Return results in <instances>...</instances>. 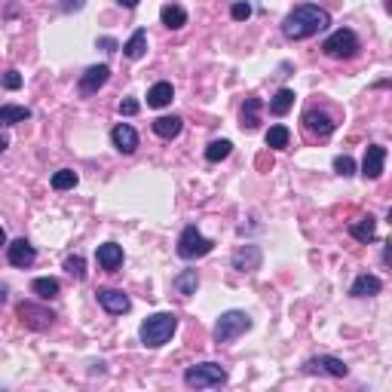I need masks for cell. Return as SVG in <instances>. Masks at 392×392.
I'll return each mask as SVG.
<instances>
[{"instance_id":"cell-15","label":"cell","mask_w":392,"mask_h":392,"mask_svg":"<svg viewBox=\"0 0 392 392\" xmlns=\"http://www.w3.org/2000/svg\"><path fill=\"white\" fill-rule=\"evenodd\" d=\"M95 258H98V267L102 270L117 273V270L123 267V245H117V242H104V245H98Z\"/></svg>"},{"instance_id":"cell-10","label":"cell","mask_w":392,"mask_h":392,"mask_svg":"<svg viewBox=\"0 0 392 392\" xmlns=\"http://www.w3.org/2000/svg\"><path fill=\"white\" fill-rule=\"evenodd\" d=\"M108 80H111V68L108 65H92V68H86V74L80 77L77 89H80V95H95Z\"/></svg>"},{"instance_id":"cell-18","label":"cell","mask_w":392,"mask_h":392,"mask_svg":"<svg viewBox=\"0 0 392 392\" xmlns=\"http://www.w3.org/2000/svg\"><path fill=\"white\" fill-rule=\"evenodd\" d=\"M380 291H383V282L377 279V276L362 273V276H355V282H353V288H349V295H353V297H374V295H380Z\"/></svg>"},{"instance_id":"cell-31","label":"cell","mask_w":392,"mask_h":392,"mask_svg":"<svg viewBox=\"0 0 392 392\" xmlns=\"http://www.w3.org/2000/svg\"><path fill=\"white\" fill-rule=\"evenodd\" d=\"M65 270L74 276V279H80V282L86 279V261H83L80 254H71V258L65 261Z\"/></svg>"},{"instance_id":"cell-1","label":"cell","mask_w":392,"mask_h":392,"mask_svg":"<svg viewBox=\"0 0 392 392\" xmlns=\"http://www.w3.org/2000/svg\"><path fill=\"white\" fill-rule=\"evenodd\" d=\"M328 25H331L328 10H322V6H316V3H301L285 16L282 34L288 40H306V37H312V34L325 31Z\"/></svg>"},{"instance_id":"cell-6","label":"cell","mask_w":392,"mask_h":392,"mask_svg":"<svg viewBox=\"0 0 392 392\" xmlns=\"http://www.w3.org/2000/svg\"><path fill=\"white\" fill-rule=\"evenodd\" d=\"M215 248V242L205 239L196 227H184L181 236H178V258L184 261H196V258H205V254Z\"/></svg>"},{"instance_id":"cell-30","label":"cell","mask_w":392,"mask_h":392,"mask_svg":"<svg viewBox=\"0 0 392 392\" xmlns=\"http://www.w3.org/2000/svg\"><path fill=\"white\" fill-rule=\"evenodd\" d=\"M77 181H80V178H77L74 169H59V172L53 175V187L55 190H71V187H77Z\"/></svg>"},{"instance_id":"cell-22","label":"cell","mask_w":392,"mask_h":392,"mask_svg":"<svg viewBox=\"0 0 392 392\" xmlns=\"http://www.w3.org/2000/svg\"><path fill=\"white\" fill-rule=\"evenodd\" d=\"M144 53H147V31L144 28H138V31L123 44V55L126 59H132V62H138V59H144Z\"/></svg>"},{"instance_id":"cell-9","label":"cell","mask_w":392,"mask_h":392,"mask_svg":"<svg viewBox=\"0 0 392 392\" xmlns=\"http://www.w3.org/2000/svg\"><path fill=\"white\" fill-rule=\"evenodd\" d=\"M98 304H102L104 312H111V316H123V312L132 310L129 295H123L120 288H98Z\"/></svg>"},{"instance_id":"cell-38","label":"cell","mask_w":392,"mask_h":392,"mask_svg":"<svg viewBox=\"0 0 392 392\" xmlns=\"http://www.w3.org/2000/svg\"><path fill=\"white\" fill-rule=\"evenodd\" d=\"M117 3H120V6H126V10H135V6H138L141 0H117Z\"/></svg>"},{"instance_id":"cell-11","label":"cell","mask_w":392,"mask_h":392,"mask_svg":"<svg viewBox=\"0 0 392 392\" xmlns=\"http://www.w3.org/2000/svg\"><path fill=\"white\" fill-rule=\"evenodd\" d=\"M304 368L310 371V374L322 371V374H328V377H346V374H349L346 362H344V359H337V355H316V359H310Z\"/></svg>"},{"instance_id":"cell-28","label":"cell","mask_w":392,"mask_h":392,"mask_svg":"<svg viewBox=\"0 0 392 392\" xmlns=\"http://www.w3.org/2000/svg\"><path fill=\"white\" fill-rule=\"evenodd\" d=\"M291 108H295V92L282 86V89L273 95V102H270V113H273V117H285V113H288Z\"/></svg>"},{"instance_id":"cell-20","label":"cell","mask_w":392,"mask_h":392,"mask_svg":"<svg viewBox=\"0 0 392 392\" xmlns=\"http://www.w3.org/2000/svg\"><path fill=\"white\" fill-rule=\"evenodd\" d=\"M172 98H175L172 83L160 80L151 86V92H147V108H166V104H172Z\"/></svg>"},{"instance_id":"cell-14","label":"cell","mask_w":392,"mask_h":392,"mask_svg":"<svg viewBox=\"0 0 392 392\" xmlns=\"http://www.w3.org/2000/svg\"><path fill=\"white\" fill-rule=\"evenodd\" d=\"M261 248L258 245H239L236 252H233V267L239 270V273H254V270H261Z\"/></svg>"},{"instance_id":"cell-32","label":"cell","mask_w":392,"mask_h":392,"mask_svg":"<svg viewBox=\"0 0 392 392\" xmlns=\"http://www.w3.org/2000/svg\"><path fill=\"white\" fill-rule=\"evenodd\" d=\"M334 172H337L340 178H349V175H355V160L353 156H334Z\"/></svg>"},{"instance_id":"cell-8","label":"cell","mask_w":392,"mask_h":392,"mask_svg":"<svg viewBox=\"0 0 392 392\" xmlns=\"http://www.w3.org/2000/svg\"><path fill=\"white\" fill-rule=\"evenodd\" d=\"M383 166H386V147L368 144L365 160H362V175H365V181H377V178L383 175Z\"/></svg>"},{"instance_id":"cell-29","label":"cell","mask_w":392,"mask_h":392,"mask_svg":"<svg viewBox=\"0 0 392 392\" xmlns=\"http://www.w3.org/2000/svg\"><path fill=\"white\" fill-rule=\"evenodd\" d=\"M230 151H233V144L227 138L212 141V144L205 147V160H209V162H221V160H227V156H230Z\"/></svg>"},{"instance_id":"cell-24","label":"cell","mask_w":392,"mask_h":392,"mask_svg":"<svg viewBox=\"0 0 392 392\" xmlns=\"http://www.w3.org/2000/svg\"><path fill=\"white\" fill-rule=\"evenodd\" d=\"M31 120V108H22V104H0V126H16Z\"/></svg>"},{"instance_id":"cell-12","label":"cell","mask_w":392,"mask_h":392,"mask_svg":"<svg viewBox=\"0 0 392 392\" xmlns=\"http://www.w3.org/2000/svg\"><path fill=\"white\" fill-rule=\"evenodd\" d=\"M6 258H10L12 267L25 270V267H31V263L37 261V252H34V245L28 239H12L10 245H6Z\"/></svg>"},{"instance_id":"cell-2","label":"cell","mask_w":392,"mask_h":392,"mask_svg":"<svg viewBox=\"0 0 392 392\" xmlns=\"http://www.w3.org/2000/svg\"><path fill=\"white\" fill-rule=\"evenodd\" d=\"M175 331H178V316L175 312H153V316H147L144 322H141L138 337H141V344L144 346L160 349L162 344L172 340Z\"/></svg>"},{"instance_id":"cell-13","label":"cell","mask_w":392,"mask_h":392,"mask_svg":"<svg viewBox=\"0 0 392 392\" xmlns=\"http://www.w3.org/2000/svg\"><path fill=\"white\" fill-rule=\"evenodd\" d=\"M304 129L319 135V138H328V135L337 129V123H334V117L325 111H306L304 113Z\"/></svg>"},{"instance_id":"cell-41","label":"cell","mask_w":392,"mask_h":392,"mask_svg":"<svg viewBox=\"0 0 392 392\" xmlns=\"http://www.w3.org/2000/svg\"><path fill=\"white\" fill-rule=\"evenodd\" d=\"M0 245H6V230L0 227Z\"/></svg>"},{"instance_id":"cell-34","label":"cell","mask_w":392,"mask_h":392,"mask_svg":"<svg viewBox=\"0 0 392 392\" xmlns=\"http://www.w3.org/2000/svg\"><path fill=\"white\" fill-rule=\"evenodd\" d=\"M117 111H120V117H135V113L141 111V104L135 102V98H123V102L117 104Z\"/></svg>"},{"instance_id":"cell-26","label":"cell","mask_w":392,"mask_h":392,"mask_svg":"<svg viewBox=\"0 0 392 392\" xmlns=\"http://www.w3.org/2000/svg\"><path fill=\"white\" fill-rule=\"evenodd\" d=\"M175 291L178 295H184V297H194L196 295V288H199V273L196 270H184V273H178L175 276Z\"/></svg>"},{"instance_id":"cell-40","label":"cell","mask_w":392,"mask_h":392,"mask_svg":"<svg viewBox=\"0 0 392 392\" xmlns=\"http://www.w3.org/2000/svg\"><path fill=\"white\" fill-rule=\"evenodd\" d=\"M6 147H10V138H6V135H0V153H3Z\"/></svg>"},{"instance_id":"cell-7","label":"cell","mask_w":392,"mask_h":392,"mask_svg":"<svg viewBox=\"0 0 392 392\" xmlns=\"http://www.w3.org/2000/svg\"><path fill=\"white\" fill-rule=\"evenodd\" d=\"M16 312H19V319L31 328V331H46V328L55 322V312L49 310V306H40L34 301H22L16 306Z\"/></svg>"},{"instance_id":"cell-36","label":"cell","mask_w":392,"mask_h":392,"mask_svg":"<svg viewBox=\"0 0 392 392\" xmlns=\"http://www.w3.org/2000/svg\"><path fill=\"white\" fill-rule=\"evenodd\" d=\"M62 12H80L83 6H86V0H62Z\"/></svg>"},{"instance_id":"cell-37","label":"cell","mask_w":392,"mask_h":392,"mask_svg":"<svg viewBox=\"0 0 392 392\" xmlns=\"http://www.w3.org/2000/svg\"><path fill=\"white\" fill-rule=\"evenodd\" d=\"M98 46H102L104 53H117V49H120V44L113 37H102V40H98Z\"/></svg>"},{"instance_id":"cell-4","label":"cell","mask_w":392,"mask_h":392,"mask_svg":"<svg viewBox=\"0 0 392 392\" xmlns=\"http://www.w3.org/2000/svg\"><path fill=\"white\" fill-rule=\"evenodd\" d=\"M184 383L190 389H218L227 383V371L218 362H199V365H190L184 371Z\"/></svg>"},{"instance_id":"cell-17","label":"cell","mask_w":392,"mask_h":392,"mask_svg":"<svg viewBox=\"0 0 392 392\" xmlns=\"http://www.w3.org/2000/svg\"><path fill=\"white\" fill-rule=\"evenodd\" d=\"M349 236H353L355 242H374L377 236V218L374 215H365V218H359V221H353L349 224Z\"/></svg>"},{"instance_id":"cell-27","label":"cell","mask_w":392,"mask_h":392,"mask_svg":"<svg viewBox=\"0 0 392 392\" xmlns=\"http://www.w3.org/2000/svg\"><path fill=\"white\" fill-rule=\"evenodd\" d=\"M288 141H291L288 126H270L267 135H263V144H267L270 151H282V147H288Z\"/></svg>"},{"instance_id":"cell-33","label":"cell","mask_w":392,"mask_h":392,"mask_svg":"<svg viewBox=\"0 0 392 392\" xmlns=\"http://www.w3.org/2000/svg\"><path fill=\"white\" fill-rule=\"evenodd\" d=\"M230 16L236 19V22H245V19L252 16V3H248V0H236V3L230 6Z\"/></svg>"},{"instance_id":"cell-39","label":"cell","mask_w":392,"mask_h":392,"mask_svg":"<svg viewBox=\"0 0 392 392\" xmlns=\"http://www.w3.org/2000/svg\"><path fill=\"white\" fill-rule=\"evenodd\" d=\"M6 297H10V288H6V285H0V304H3Z\"/></svg>"},{"instance_id":"cell-23","label":"cell","mask_w":392,"mask_h":392,"mask_svg":"<svg viewBox=\"0 0 392 392\" xmlns=\"http://www.w3.org/2000/svg\"><path fill=\"white\" fill-rule=\"evenodd\" d=\"M261 108H263V104H261V98H245V104H242V129H248V132H252V129H258V126H261Z\"/></svg>"},{"instance_id":"cell-19","label":"cell","mask_w":392,"mask_h":392,"mask_svg":"<svg viewBox=\"0 0 392 392\" xmlns=\"http://www.w3.org/2000/svg\"><path fill=\"white\" fill-rule=\"evenodd\" d=\"M160 22L166 25V28H172V31H178V28L187 25V10L172 0V3H166V6L160 10Z\"/></svg>"},{"instance_id":"cell-25","label":"cell","mask_w":392,"mask_h":392,"mask_svg":"<svg viewBox=\"0 0 392 392\" xmlns=\"http://www.w3.org/2000/svg\"><path fill=\"white\" fill-rule=\"evenodd\" d=\"M31 291L40 297V301H53V297H59L62 285H59V279H53V276H40V279L31 282Z\"/></svg>"},{"instance_id":"cell-16","label":"cell","mask_w":392,"mask_h":392,"mask_svg":"<svg viewBox=\"0 0 392 392\" xmlns=\"http://www.w3.org/2000/svg\"><path fill=\"white\" fill-rule=\"evenodd\" d=\"M111 141H113V147H117L120 153H135V151H138V132H135L129 123L113 126Z\"/></svg>"},{"instance_id":"cell-5","label":"cell","mask_w":392,"mask_h":392,"mask_svg":"<svg viewBox=\"0 0 392 392\" xmlns=\"http://www.w3.org/2000/svg\"><path fill=\"white\" fill-rule=\"evenodd\" d=\"M252 328V316L245 310H227L221 312V319L215 322V344H230L239 334H245Z\"/></svg>"},{"instance_id":"cell-21","label":"cell","mask_w":392,"mask_h":392,"mask_svg":"<svg viewBox=\"0 0 392 392\" xmlns=\"http://www.w3.org/2000/svg\"><path fill=\"white\" fill-rule=\"evenodd\" d=\"M184 129V120L178 117V113H172V117H160V120H153V132L160 135V138H166V141H172L178 138Z\"/></svg>"},{"instance_id":"cell-3","label":"cell","mask_w":392,"mask_h":392,"mask_svg":"<svg viewBox=\"0 0 392 392\" xmlns=\"http://www.w3.org/2000/svg\"><path fill=\"white\" fill-rule=\"evenodd\" d=\"M359 34L353 31V28H337L334 34H328L325 44H322V53L328 55V59H337V62H349L359 55Z\"/></svg>"},{"instance_id":"cell-35","label":"cell","mask_w":392,"mask_h":392,"mask_svg":"<svg viewBox=\"0 0 392 392\" xmlns=\"http://www.w3.org/2000/svg\"><path fill=\"white\" fill-rule=\"evenodd\" d=\"M3 86L6 89H19V86H22V74H19V71H6V74H3Z\"/></svg>"}]
</instances>
